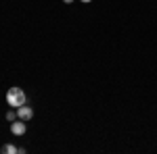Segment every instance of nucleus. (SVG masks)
<instances>
[{
  "label": "nucleus",
  "instance_id": "f257e3e1",
  "mask_svg": "<svg viewBox=\"0 0 157 154\" xmlns=\"http://www.w3.org/2000/svg\"><path fill=\"white\" fill-rule=\"evenodd\" d=\"M25 102H27V96H25V92L21 90V88H11L9 92H6V104L11 108H19V106H23Z\"/></svg>",
  "mask_w": 157,
  "mask_h": 154
},
{
  "label": "nucleus",
  "instance_id": "7ed1b4c3",
  "mask_svg": "<svg viewBox=\"0 0 157 154\" xmlns=\"http://www.w3.org/2000/svg\"><path fill=\"white\" fill-rule=\"evenodd\" d=\"M17 117L21 119V121H29V119L34 117V108L27 106V104H23V106L17 108Z\"/></svg>",
  "mask_w": 157,
  "mask_h": 154
},
{
  "label": "nucleus",
  "instance_id": "423d86ee",
  "mask_svg": "<svg viewBox=\"0 0 157 154\" xmlns=\"http://www.w3.org/2000/svg\"><path fill=\"white\" fill-rule=\"evenodd\" d=\"M63 2H65V4H71V2H73V0H63Z\"/></svg>",
  "mask_w": 157,
  "mask_h": 154
},
{
  "label": "nucleus",
  "instance_id": "39448f33",
  "mask_svg": "<svg viewBox=\"0 0 157 154\" xmlns=\"http://www.w3.org/2000/svg\"><path fill=\"white\" fill-rule=\"evenodd\" d=\"M17 108H13V110H6V121L9 123H13V121H17Z\"/></svg>",
  "mask_w": 157,
  "mask_h": 154
},
{
  "label": "nucleus",
  "instance_id": "20e7f679",
  "mask_svg": "<svg viewBox=\"0 0 157 154\" xmlns=\"http://www.w3.org/2000/svg\"><path fill=\"white\" fill-rule=\"evenodd\" d=\"M2 152L4 154H17V152H25V150L23 148H15L13 144H4V146H2Z\"/></svg>",
  "mask_w": 157,
  "mask_h": 154
},
{
  "label": "nucleus",
  "instance_id": "0eeeda50",
  "mask_svg": "<svg viewBox=\"0 0 157 154\" xmlns=\"http://www.w3.org/2000/svg\"><path fill=\"white\" fill-rule=\"evenodd\" d=\"M80 2H84V4H88V2H92V0H80Z\"/></svg>",
  "mask_w": 157,
  "mask_h": 154
},
{
  "label": "nucleus",
  "instance_id": "f03ea898",
  "mask_svg": "<svg viewBox=\"0 0 157 154\" xmlns=\"http://www.w3.org/2000/svg\"><path fill=\"white\" fill-rule=\"evenodd\" d=\"M25 131H27V125H25V121L17 119V121H13V123H11V133H13V135H23Z\"/></svg>",
  "mask_w": 157,
  "mask_h": 154
}]
</instances>
